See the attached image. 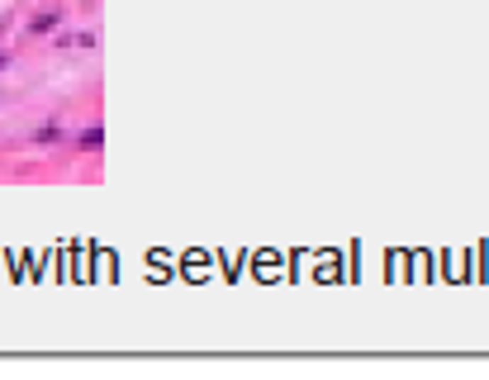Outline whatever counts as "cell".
<instances>
[{
    "label": "cell",
    "mask_w": 489,
    "mask_h": 380,
    "mask_svg": "<svg viewBox=\"0 0 489 380\" xmlns=\"http://www.w3.org/2000/svg\"><path fill=\"white\" fill-rule=\"evenodd\" d=\"M52 24H57V15H43V19H33V33H47Z\"/></svg>",
    "instance_id": "cell-3"
},
{
    "label": "cell",
    "mask_w": 489,
    "mask_h": 380,
    "mask_svg": "<svg viewBox=\"0 0 489 380\" xmlns=\"http://www.w3.org/2000/svg\"><path fill=\"white\" fill-rule=\"evenodd\" d=\"M81 147H86V152H95V147H100V142H105V133H100V128H86V133H81Z\"/></svg>",
    "instance_id": "cell-1"
},
{
    "label": "cell",
    "mask_w": 489,
    "mask_h": 380,
    "mask_svg": "<svg viewBox=\"0 0 489 380\" xmlns=\"http://www.w3.org/2000/svg\"><path fill=\"white\" fill-rule=\"evenodd\" d=\"M33 142H57V128H52V124L38 128V133H33Z\"/></svg>",
    "instance_id": "cell-2"
},
{
    "label": "cell",
    "mask_w": 489,
    "mask_h": 380,
    "mask_svg": "<svg viewBox=\"0 0 489 380\" xmlns=\"http://www.w3.org/2000/svg\"><path fill=\"white\" fill-rule=\"evenodd\" d=\"M0 67H5V52H0Z\"/></svg>",
    "instance_id": "cell-4"
}]
</instances>
